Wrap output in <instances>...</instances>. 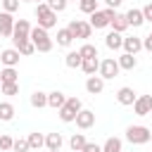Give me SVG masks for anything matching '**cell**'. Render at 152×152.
<instances>
[{
    "instance_id": "cell-20",
    "label": "cell",
    "mask_w": 152,
    "mask_h": 152,
    "mask_svg": "<svg viewBox=\"0 0 152 152\" xmlns=\"http://www.w3.org/2000/svg\"><path fill=\"white\" fill-rule=\"evenodd\" d=\"M109 26H112V31H119V33H124L126 28H128V21H126V14H114L112 17V21H109Z\"/></svg>"
},
{
    "instance_id": "cell-6",
    "label": "cell",
    "mask_w": 152,
    "mask_h": 152,
    "mask_svg": "<svg viewBox=\"0 0 152 152\" xmlns=\"http://www.w3.org/2000/svg\"><path fill=\"white\" fill-rule=\"evenodd\" d=\"M66 28L71 31L74 38H90V33H93V26L88 21H83V19H71Z\"/></svg>"
},
{
    "instance_id": "cell-22",
    "label": "cell",
    "mask_w": 152,
    "mask_h": 152,
    "mask_svg": "<svg viewBox=\"0 0 152 152\" xmlns=\"http://www.w3.org/2000/svg\"><path fill=\"white\" fill-rule=\"evenodd\" d=\"M81 69H83L88 76H93V74H97V69H100V59H97V57L83 59V62H81Z\"/></svg>"
},
{
    "instance_id": "cell-35",
    "label": "cell",
    "mask_w": 152,
    "mask_h": 152,
    "mask_svg": "<svg viewBox=\"0 0 152 152\" xmlns=\"http://www.w3.org/2000/svg\"><path fill=\"white\" fill-rule=\"evenodd\" d=\"M0 93L2 95H17L19 93V83H0Z\"/></svg>"
},
{
    "instance_id": "cell-3",
    "label": "cell",
    "mask_w": 152,
    "mask_h": 152,
    "mask_svg": "<svg viewBox=\"0 0 152 152\" xmlns=\"http://www.w3.org/2000/svg\"><path fill=\"white\" fill-rule=\"evenodd\" d=\"M126 140L131 145H145V142H150V128L147 126H128Z\"/></svg>"
},
{
    "instance_id": "cell-17",
    "label": "cell",
    "mask_w": 152,
    "mask_h": 152,
    "mask_svg": "<svg viewBox=\"0 0 152 152\" xmlns=\"http://www.w3.org/2000/svg\"><path fill=\"white\" fill-rule=\"evenodd\" d=\"M64 102H66V95H64L62 90H52V93H48V107L59 109V107H64Z\"/></svg>"
},
{
    "instance_id": "cell-44",
    "label": "cell",
    "mask_w": 152,
    "mask_h": 152,
    "mask_svg": "<svg viewBox=\"0 0 152 152\" xmlns=\"http://www.w3.org/2000/svg\"><path fill=\"white\" fill-rule=\"evenodd\" d=\"M31 2H45V0H31Z\"/></svg>"
},
{
    "instance_id": "cell-47",
    "label": "cell",
    "mask_w": 152,
    "mask_h": 152,
    "mask_svg": "<svg viewBox=\"0 0 152 152\" xmlns=\"http://www.w3.org/2000/svg\"><path fill=\"white\" fill-rule=\"evenodd\" d=\"M150 140H152V131H150Z\"/></svg>"
},
{
    "instance_id": "cell-40",
    "label": "cell",
    "mask_w": 152,
    "mask_h": 152,
    "mask_svg": "<svg viewBox=\"0 0 152 152\" xmlns=\"http://www.w3.org/2000/svg\"><path fill=\"white\" fill-rule=\"evenodd\" d=\"M83 152H102V145H97V142H86Z\"/></svg>"
},
{
    "instance_id": "cell-34",
    "label": "cell",
    "mask_w": 152,
    "mask_h": 152,
    "mask_svg": "<svg viewBox=\"0 0 152 152\" xmlns=\"http://www.w3.org/2000/svg\"><path fill=\"white\" fill-rule=\"evenodd\" d=\"M45 2H48V7H50L52 12H57V14H59V12H64V10H66V5H69L66 0H45Z\"/></svg>"
},
{
    "instance_id": "cell-15",
    "label": "cell",
    "mask_w": 152,
    "mask_h": 152,
    "mask_svg": "<svg viewBox=\"0 0 152 152\" xmlns=\"http://www.w3.org/2000/svg\"><path fill=\"white\" fill-rule=\"evenodd\" d=\"M126 21H128V26H133V28H138V26H142V24H145V17H142V10H138V7H131V10L126 12Z\"/></svg>"
},
{
    "instance_id": "cell-27",
    "label": "cell",
    "mask_w": 152,
    "mask_h": 152,
    "mask_svg": "<svg viewBox=\"0 0 152 152\" xmlns=\"http://www.w3.org/2000/svg\"><path fill=\"white\" fill-rule=\"evenodd\" d=\"M26 140H28V147H31V150H40V147L45 145V135H43V133H28Z\"/></svg>"
},
{
    "instance_id": "cell-9",
    "label": "cell",
    "mask_w": 152,
    "mask_h": 152,
    "mask_svg": "<svg viewBox=\"0 0 152 152\" xmlns=\"http://www.w3.org/2000/svg\"><path fill=\"white\" fill-rule=\"evenodd\" d=\"M76 126L81 128V131H88V128H93L95 126V112H90V109H81L78 114H76Z\"/></svg>"
},
{
    "instance_id": "cell-26",
    "label": "cell",
    "mask_w": 152,
    "mask_h": 152,
    "mask_svg": "<svg viewBox=\"0 0 152 152\" xmlns=\"http://www.w3.org/2000/svg\"><path fill=\"white\" fill-rule=\"evenodd\" d=\"M12 119H14V104L0 102V121H12Z\"/></svg>"
},
{
    "instance_id": "cell-45",
    "label": "cell",
    "mask_w": 152,
    "mask_h": 152,
    "mask_svg": "<svg viewBox=\"0 0 152 152\" xmlns=\"http://www.w3.org/2000/svg\"><path fill=\"white\" fill-rule=\"evenodd\" d=\"M19 2H31V0H19Z\"/></svg>"
},
{
    "instance_id": "cell-28",
    "label": "cell",
    "mask_w": 152,
    "mask_h": 152,
    "mask_svg": "<svg viewBox=\"0 0 152 152\" xmlns=\"http://www.w3.org/2000/svg\"><path fill=\"white\" fill-rule=\"evenodd\" d=\"M86 142H88V140H86V135H83V133H74V135H71V140H69V145H71V150H74V152H81V150L86 147Z\"/></svg>"
},
{
    "instance_id": "cell-14",
    "label": "cell",
    "mask_w": 152,
    "mask_h": 152,
    "mask_svg": "<svg viewBox=\"0 0 152 152\" xmlns=\"http://www.w3.org/2000/svg\"><path fill=\"white\" fill-rule=\"evenodd\" d=\"M124 52H131V55H138L140 50H142V38H138V36H128V38H124Z\"/></svg>"
},
{
    "instance_id": "cell-5",
    "label": "cell",
    "mask_w": 152,
    "mask_h": 152,
    "mask_svg": "<svg viewBox=\"0 0 152 152\" xmlns=\"http://www.w3.org/2000/svg\"><path fill=\"white\" fill-rule=\"evenodd\" d=\"M28 33H31V24L28 19H14V28H12V43L14 48L24 40H28Z\"/></svg>"
},
{
    "instance_id": "cell-36",
    "label": "cell",
    "mask_w": 152,
    "mask_h": 152,
    "mask_svg": "<svg viewBox=\"0 0 152 152\" xmlns=\"http://www.w3.org/2000/svg\"><path fill=\"white\" fill-rule=\"evenodd\" d=\"M31 147H28V140L26 138H19V140H14L12 142V152H28Z\"/></svg>"
},
{
    "instance_id": "cell-37",
    "label": "cell",
    "mask_w": 152,
    "mask_h": 152,
    "mask_svg": "<svg viewBox=\"0 0 152 152\" xmlns=\"http://www.w3.org/2000/svg\"><path fill=\"white\" fill-rule=\"evenodd\" d=\"M64 104H66V107H69L71 112H76V114H78V112L83 109V104H81V100H78L76 95H74V97H66V102H64Z\"/></svg>"
},
{
    "instance_id": "cell-21",
    "label": "cell",
    "mask_w": 152,
    "mask_h": 152,
    "mask_svg": "<svg viewBox=\"0 0 152 152\" xmlns=\"http://www.w3.org/2000/svg\"><path fill=\"white\" fill-rule=\"evenodd\" d=\"M81 62H83V57L78 55V50H71V52H66V57H64V64H66L69 69H81Z\"/></svg>"
},
{
    "instance_id": "cell-23",
    "label": "cell",
    "mask_w": 152,
    "mask_h": 152,
    "mask_svg": "<svg viewBox=\"0 0 152 152\" xmlns=\"http://www.w3.org/2000/svg\"><path fill=\"white\" fill-rule=\"evenodd\" d=\"M31 107H36V109H43V107H48V93H43V90H36V93L31 95Z\"/></svg>"
},
{
    "instance_id": "cell-10",
    "label": "cell",
    "mask_w": 152,
    "mask_h": 152,
    "mask_svg": "<svg viewBox=\"0 0 152 152\" xmlns=\"http://www.w3.org/2000/svg\"><path fill=\"white\" fill-rule=\"evenodd\" d=\"M135 97H138V95H135V90H133V88H128V86H124V88H119V90H116V102H119V104H124V107H131V104L135 102Z\"/></svg>"
},
{
    "instance_id": "cell-46",
    "label": "cell",
    "mask_w": 152,
    "mask_h": 152,
    "mask_svg": "<svg viewBox=\"0 0 152 152\" xmlns=\"http://www.w3.org/2000/svg\"><path fill=\"white\" fill-rule=\"evenodd\" d=\"M48 152H59V150H48Z\"/></svg>"
},
{
    "instance_id": "cell-50",
    "label": "cell",
    "mask_w": 152,
    "mask_h": 152,
    "mask_svg": "<svg viewBox=\"0 0 152 152\" xmlns=\"http://www.w3.org/2000/svg\"><path fill=\"white\" fill-rule=\"evenodd\" d=\"M66 2H69V0H66Z\"/></svg>"
},
{
    "instance_id": "cell-16",
    "label": "cell",
    "mask_w": 152,
    "mask_h": 152,
    "mask_svg": "<svg viewBox=\"0 0 152 152\" xmlns=\"http://www.w3.org/2000/svg\"><path fill=\"white\" fill-rule=\"evenodd\" d=\"M104 45H107L109 50H119V48L124 45V33H119V31H109V33L104 36Z\"/></svg>"
},
{
    "instance_id": "cell-1",
    "label": "cell",
    "mask_w": 152,
    "mask_h": 152,
    "mask_svg": "<svg viewBox=\"0 0 152 152\" xmlns=\"http://www.w3.org/2000/svg\"><path fill=\"white\" fill-rule=\"evenodd\" d=\"M36 19H38V26L40 28H52V26H57V12H52L50 7H48V2H38V7H36Z\"/></svg>"
},
{
    "instance_id": "cell-29",
    "label": "cell",
    "mask_w": 152,
    "mask_h": 152,
    "mask_svg": "<svg viewBox=\"0 0 152 152\" xmlns=\"http://www.w3.org/2000/svg\"><path fill=\"white\" fill-rule=\"evenodd\" d=\"M102 152H121V138H107L102 145Z\"/></svg>"
},
{
    "instance_id": "cell-39",
    "label": "cell",
    "mask_w": 152,
    "mask_h": 152,
    "mask_svg": "<svg viewBox=\"0 0 152 152\" xmlns=\"http://www.w3.org/2000/svg\"><path fill=\"white\" fill-rule=\"evenodd\" d=\"M19 10V0H2V12H17Z\"/></svg>"
},
{
    "instance_id": "cell-30",
    "label": "cell",
    "mask_w": 152,
    "mask_h": 152,
    "mask_svg": "<svg viewBox=\"0 0 152 152\" xmlns=\"http://www.w3.org/2000/svg\"><path fill=\"white\" fill-rule=\"evenodd\" d=\"M17 50H19V55H21V57H28V55H33V52H36V45H33V43H31V38H28V40L19 43V45H17Z\"/></svg>"
},
{
    "instance_id": "cell-43",
    "label": "cell",
    "mask_w": 152,
    "mask_h": 152,
    "mask_svg": "<svg viewBox=\"0 0 152 152\" xmlns=\"http://www.w3.org/2000/svg\"><path fill=\"white\" fill-rule=\"evenodd\" d=\"M121 2H124V0H104V5H107V7H112V10H116Z\"/></svg>"
},
{
    "instance_id": "cell-24",
    "label": "cell",
    "mask_w": 152,
    "mask_h": 152,
    "mask_svg": "<svg viewBox=\"0 0 152 152\" xmlns=\"http://www.w3.org/2000/svg\"><path fill=\"white\" fill-rule=\"evenodd\" d=\"M62 142H64V140H62V133H48V135H45V147H48V150H59Z\"/></svg>"
},
{
    "instance_id": "cell-19",
    "label": "cell",
    "mask_w": 152,
    "mask_h": 152,
    "mask_svg": "<svg viewBox=\"0 0 152 152\" xmlns=\"http://www.w3.org/2000/svg\"><path fill=\"white\" fill-rule=\"evenodd\" d=\"M0 83H19V71L17 66H5L0 71Z\"/></svg>"
},
{
    "instance_id": "cell-7",
    "label": "cell",
    "mask_w": 152,
    "mask_h": 152,
    "mask_svg": "<svg viewBox=\"0 0 152 152\" xmlns=\"http://www.w3.org/2000/svg\"><path fill=\"white\" fill-rule=\"evenodd\" d=\"M100 76L107 81V78H116L119 76V71H121V66H119V62L114 59V57H107V59H102L100 62Z\"/></svg>"
},
{
    "instance_id": "cell-18",
    "label": "cell",
    "mask_w": 152,
    "mask_h": 152,
    "mask_svg": "<svg viewBox=\"0 0 152 152\" xmlns=\"http://www.w3.org/2000/svg\"><path fill=\"white\" fill-rule=\"evenodd\" d=\"M116 62H119V66L126 69V71H133V69L138 66V59H135V55H131V52H124L121 57H116Z\"/></svg>"
},
{
    "instance_id": "cell-31",
    "label": "cell",
    "mask_w": 152,
    "mask_h": 152,
    "mask_svg": "<svg viewBox=\"0 0 152 152\" xmlns=\"http://www.w3.org/2000/svg\"><path fill=\"white\" fill-rule=\"evenodd\" d=\"M78 55H81L83 59L97 57V48H95V45H90V43H86V45H81V48H78Z\"/></svg>"
},
{
    "instance_id": "cell-51",
    "label": "cell",
    "mask_w": 152,
    "mask_h": 152,
    "mask_svg": "<svg viewBox=\"0 0 152 152\" xmlns=\"http://www.w3.org/2000/svg\"><path fill=\"white\" fill-rule=\"evenodd\" d=\"M150 116H152V114H150Z\"/></svg>"
},
{
    "instance_id": "cell-42",
    "label": "cell",
    "mask_w": 152,
    "mask_h": 152,
    "mask_svg": "<svg viewBox=\"0 0 152 152\" xmlns=\"http://www.w3.org/2000/svg\"><path fill=\"white\" fill-rule=\"evenodd\" d=\"M142 50H150V52H152V31L142 38Z\"/></svg>"
},
{
    "instance_id": "cell-11",
    "label": "cell",
    "mask_w": 152,
    "mask_h": 152,
    "mask_svg": "<svg viewBox=\"0 0 152 152\" xmlns=\"http://www.w3.org/2000/svg\"><path fill=\"white\" fill-rule=\"evenodd\" d=\"M19 57H21V55H19L17 48H7V50L0 52V62H2L5 66H17V64H19Z\"/></svg>"
},
{
    "instance_id": "cell-38",
    "label": "cell",
    "mask_w": 152,
    "mask_h": 152,
    "mask_svg": "<svg viewBox=\"0 0 152 152\" xmlns=\"http://www.w3.org/2000/svg\"><path fill=\"white\" fill-rule=\"evenodd\" d=\"M12 142H14V140H12L7 133H0V152H10V150H12Z\"/></svg>"
},
{
    "instance_id": "cell-8",
    "label": "cell",
    "mask_w": 152,
    "mask_h": 152,
    "mask_svg": "<svg viewBox=\"0 0 152 152\" xmlns=\"http://www.w3.org/2000/svg\"><path fill=\"white\" fill-rule=\"evenodd\" d=\"M131 107H133V112H135L138 116H150V114H152V95H140V97H135V102H133Z\"/></svg>"
},
{
    "instance_id": "cell-12",
    "label": "cell",
    "mask_w": 152,
    "mask_h": 152,
    "mask_svg": "<svg viewBox=\"0 0 152 152\" xmlns=\"http://www.w3.org/2000/svg\"><path fill=\"white\" fill-rule=\"evenodd\" d=\"M86 90L90 93V95H100L102 90H104V78L102 76H88V81H86Z\"/></svg>"
},
{
    "instance_id": "cell-33",
    "label": "cell",
    "mask_w": 152,
    "mask_h": 152,
    "mask_svg": "<svg viewBox=\"0 0 152 152\" xmlns=\"http://www.w3.org/2000/svg\"><path fill=\"white\" fill-rule=\"evenodd\" d=\"M59 119H62L64 124H71V121L76 119V112H71V109L64 104V107H59Z\"/></svg>"
},
{
    "instance_id": "cell-49",
    "label": "cell",
    "mask_w": 152,
    "mask_h": 152,
    "mask_svg": "<svg viewBox=\"0 0 152 152\" xmlns=\"http://www.w3.org/2000/svg\"><path fill=\"white\" fill-rule=\"evenodd\" d=\"M81 152H83V150H81Z\"/></svg>"
},
{
    "instance_id": "cell-32",
    "label": "cell",
    "mask_w": 152,
    "mask_h": 152,
    "mask_svg": "<svg viewBox=\"0 0 152 152\" xmlns=\"http://www.w3.org/2000/svg\"><path fill=\"white\" fill-rule=\"evenodd\" d=\"M78 10L83 14H93L97 10V0H78Z\"/></svg>"
},
{
    "instance_id": "cell-2",
    "label": "cell",
    "mask_w": 152,
    "mask_h": 152,
    "mask_svg": "<svg viewBox=\"0 0 152 152\" xmlns=\"http://www.w3.org/2000/svg\"><path fill=\"white\" fill-rule=\"evenodd\" d=\"M28 38H31V43L36 45V50H38V52H50V50H52V38L48 36V31H45V28H40V26L31 28Z\"/></svg>"
},
{
    "instance_id": "cell-25",
    "label": "cell",
    "mask_w": 152,
    "mask_h": 152,
    "mask_svg": "<svg viewBox=\"0 0 152 152\" xmlns=\"http://www.w3.org/2000/svg\"><path fill=\"white\" fill-rule=\"evenodd\" d=\"M74 43V36H71V31L69 28H59L57 31V45H62V48H69Z\"/></svg>"
},
{
    "instance_id": "cell-4",
    "label": "cell",
    "mask_w": 152,
    "mask_h": 152,
    "mask_svg": "<svg viewBox=\"0 0 152 152\" xmlns=\"http://www.w3.org/2000/svg\"><path fill=\"white\" fill-rule=\"evenodd\" d=\"M116 14V10H112V7H104V10H95L93 14H90V26L93 28H104V26H109V21H112V17Z\"/></svg>"
},
{
    "instance_id": "cell-48",
    "label": "cell",
    "mask_w": 152,
    "mask_h": 152,
    "mask_svg": "<svg viewBox=\"0 0 152 152\" xmlns=\"http://www.w3.org/2000/svg\"><path fill=\"white\" fill-rule=\"evenodd\" d=\"M10 152H12V150H10Z\"/></svg>"
},
{
    "instance_id": "cell-41",
    "label": "cell",
    "mask_w": 152,
    "mask_h": 152,
    "mask_svg": "<svg viewBox=\"0 0 152 152\" xmlns=\"http://www.w3.org/2000/svg\"><path fill=\"white\" fill-rule=\"evenodd\" d=\"M142 17H145V21H152V2H147L142 7Z\"/></svg>"
},
{
    "instance_id": "cell-13",
    "label": "cell",
    "mask_w": 152,
    "mask_h": 152,
    "mask_svg": "<svg viewBox=\"0 0 152 152\" xmlns=\"http://www.w3.org/2000/svg\"><path fill=\"white\" fill-rule=\"evenodd\" d=\"M12 28H14V19L10 12H0V36L12 38Z\"/></svg>"
}]
</instances>
